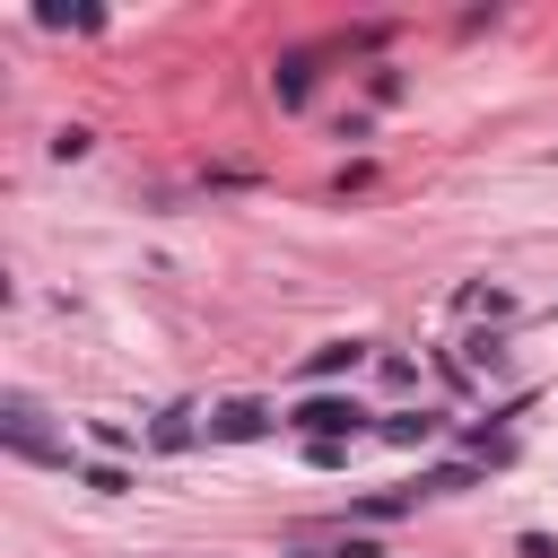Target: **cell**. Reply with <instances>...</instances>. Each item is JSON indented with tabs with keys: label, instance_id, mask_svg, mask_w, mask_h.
I'll list each match as a JSON object with an SVG mask.
<instances>
[{
	"label": "cell",
	"instance_id": "6da1fadb",
	"mask_svg": "<svg viewBox=\"0 0 558 558\" xmlns=\"http://www.w3.org/2000/svg\"><path fill=\"white\" fill-rule=\"evenodd\" d=\"M288 427H305V445H357V436L375 427V410H357L349 392H305V401L288 410Z\"/></svg>",
	"mask_w": 558,
	"mask_h": 558
},
{
	"label": "cell",
	"instance_id": "3957f363",
	"mask_svg": "<svg viewBox=\"0 0 558 558\" xmlns=\"http://www.w3.org/2000/svg\"><path fill=\"white\" fill-rule=\"evenodd\" d=\"M270 96H279V105H305V96H314V52H288V61L270 70Z\"/></svg>",
	"mask_w": 558,
	"mask_h": 558
},
{
	"label": "cell",
	"instance_id": "7a4b0ae2",
	"mask_svg": "<svg viewBox=\"0 0 558 558\" xmlns=\"http://www.w3.org/2000/svg\"><path fill=\"white\" fill-rule=\"evenodd\" d=\"M262 427H270L262 401H227V410H209V436H227V445H244V436H262Z\"/></svg>",
	"mask_w": 558,
	"mask_h": 558
},
{
	"label": "cell",
	"instance_id": "8992f818",
	"mask_svg": "<svg viewBox=\"0 0 558 558\" xmlns=\"http://www.w3.org/2000/svg\"><path fill=\"white\" fill-rule=\"evenodd\" d=\"M357 357H366V340H323V349L305 357V375H349Z\"/></svg>",
	"mask_w": 558,
	"mask_h": 558
},
{
	"label": "cell",
	"instance_id": "30bf717a",
	"mask_svg": "<svg viewBox=\"0 0 558 558\" xmlns=\"http://www.w3.org/2000/svg\"><path fill=\"white\" fill-rule=\"evenodd\" d=\"M87 488H96V497H122L131 471H122V462H87Z\"/></svg>",
	"mask_w": 558,
	"mask_h": 558
},
{
	"label": "cell",
	"instance_id": "ba28073f",
	"mask_svg": "<svg viewBox=\"0 0 558 558\" xmlns=\"http://www.w3.org/2000/svg\"><path fill=\"white\" fill-rule=\"evenodd\" d=\"M462 366H471V375H497V366H506V340H497V331H471V340H462Z\"/></svg>",
	"mask_w": 558,
	"mask_h": 558
},
{
	"label": "cell",
	"instance_id": "52a82bcc",
	"mask_svg": "<svg viewBox=\"0 0 558 558\" xmlns=\"http://www.w3.org/2000/svg\"><path fill=\"white\" fill-rule=\"evenodd\" d=\"M453 488H480V462H445V471H418V497H453Z\"/></svg>",
	"mask_w": 558,
	"mask_h": 558
},
{
	"label": "cell",
	"instance_id": "9c48e42d",
	"mask_svg": "<svg viewBox=\"0 0 558 558\" xmlns=\"http://www.w3.org/2000/svg\"><path fill=\"white\" fill-rule=\"evenodd\" d=\"M148 445H157V453H183V445H192V410H166V418H157V436H148Z\"/></svg>",
	"mask_w": 558,
	"mask_h": 558
},
{
	"label": "cell",
	"instance_id": "8fae6325",
	"mask_svg": "<svg viewBox=\"0 0 558 558\" xmlns=\"http://www.w3.org/2000/svg\"><path fill=\"white\" fill-rule=\"evenodd\" d=\"M514 549H523V558H558V541H549V532H523Z\"/></svg>",
	"mask_w": 558,
	"mask_h": 558
},
{
	"label": "cell",
	"instance_id": "5b68a950",
	"mask_svg": "<svg viewBox=\"0 0 558 558\" xmlns=\"http://www.w3.org/2000/svg\"><path fill=\"white\" fill-rule=\"evenodd\" d=\"M410 506H418V488H375V497L349 506V523H392V514H410Z\"/></svg>",
	"mask_w": 558,
	"mask_h": 558
},
{
	"label": "cell",
	"instance_id": "277c9868",
	"mask_svg": "<svg viewBox=\"0 0 558 558\" xmlns=\"http://www.w3.org/2000/svg\"><path fill=\"white\" fill-rule=\"evenodd\" d=\"M375 436L384 445H436V410H392V418H375Z\"/></svg>",
	"mask_w": 558,
	"mask_h": 558
}]
</instances>
